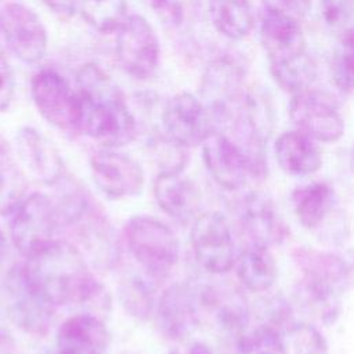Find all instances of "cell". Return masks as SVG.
<instances>
[{
	"instance_id": "cell-28",
	"label": "cell",
	"mask_w": 354,
	"mask_h": 354,
	"mask_svg": "<svg viewBox=\"0 0 354 354\" xmlns=\"http://www.w3.org/2000/svg\"><path fill=\"white\" fill-rule=\"evenodd\" d=\"M26 180L12 159L11 151L0 138V214L10 216L26 198Z\"/></svg>"
},
{
	"instance_id": "cell-13",
	"label": "cell",
	"mask_w": 354,
	"mask_h": 354,
	"mask_svg": "<svg viewBox=\"0 0 354 354\" xmlns=\"http://www.w3.org/2000/svg\"><path fill=\"white\" fill-rule=\"evenodd\" d=\"M201 321L209 318L218 330L235 336L246 332L250 311L243 293L228 283H209L195 286Z\"/></svg>"
},
{
	"instance_id": "cell-34",
	"label": "cell",
	"mask_w": 354,
	"mask_h": 354,
	"mask_svg": "<svg viewBox=\"0 0 354 354\" xmlns=\"http://www.w3.org/2000/svg\"><path fill=\"white\" fill-rule=\"evenodd\" d=\"M152 149L155 162L159 167L158 174H180L187 165V148L176 144L166 136L155 140Z\"/></svg>"
},
{
	"instance_id": "cell-35",
	"label": "cell",
	"mask_w": 354,
	"mask_h": 354,
	"mask_svg": "<svg viewBox=\"0 0 354 354\" xmlns=\"http://www.w3.org/2000/svg\"><path fill=\"white\" fill-rule=\"evenodd\" d=\"M293 354H329L328 343L321 330L310 324H293L288 330Z\"/></svg>"
},
{
	"instance_id": "cell-43",
	"label": "cell",
	"mask_w": 354,
	"mask_h": 354,
	"mask_svg": "<svg viewBox=\"0 0 354 354\" xmlns=\"http://www.w3.org/2000/svg\"><path fill=\"white\" fill-rule=\"evenodd\" d=\"M346 259L348 261V267H350V275H351V286H354V250L347 252Z\"/></svg>"
},
{
	"instance_id": "cell-5",
	"label": "cell",
	"mask_w": 354,
	"mask_h": 354,
	"mask_svg": "<svg viewBox=\"0 0 354 354\" xmlns=\"http://www.w3.org/2000/svg\"><path fill=\"white\" fill-rule=\"evenodd\" d=\"M127 246L133 257L152 278L166 277L178 260V241L160 220L133 216L124 225Z\"/></svg>"
},
{
	"instance_id": "cell-26",
	"label": "cell",
	"mask_w": 354,
	"mask_h": 354,
	"mask_svg": "<svg viewBox=\"0 0 354 354\" xmlns=\"http://www.w3.org/2000/svg\"><path fill=\"white\" fill-rule=\"evenodd\" d=\"M209 15L216 30L232 40L246 37L254 25L249 0H209Z\"/></svg>"
},
{
	"instance_id": "cell-41",
	"label": "cell",
	"mask_w": 354,
	"mask_h": 354,
	"mask_svg": "<svg viewBox=\"0 0 354 354\" xmlns=\"http://www.w3.org/2000/svg\"><path fill=\"white\" fill-rule=\"evenodd\" d=\"M169 354H213L212 348L199 340H184L177 344Z\"/></svg>"
},
{
	"instance_id": "cell-19",
	"label": "cell",
	"mask_w": 354,
	"mask_h": 354,
	"mask_svg": "<svg viewBox=\"0 0 354 354\" xmlns=\"http://www.w3.org/2000/svg\"><path fill=\"white\" fill-rule=\"evenodd\" d=\"M260 37L270 64L285 62L306 54L303 30L297 19L289 15L264 8L260 19Z\"/></svg>"
},
{
	"instance_id": "cell-18",
	"label": "cell",
	"mask_w": 354,
	"mask_h": 354,
	"mask_svg": "<svg viewBox=\"0 0 354 354\" xmlns=\"http://www.w3.org/2000/svg\"><path fill=\"white\" fill-rule=\"evenodd\" d=\"M17 156L25 169L43 184L54 185L65 176L61 153L40 131L22 126L15 134Z\"/></svg>"
},
{
	"instance_id": "cell-42",
	"label": "cell",
	"mask_w": 354,
	"mask_h": 354,
	"mask_svg": "<svg viewBox=\"0 0 354 354\" xmlns=\"http://www.w3.org/2000/svg\"><path fill=\"white\" fill-rule=\"evenodd\" d=\"M10 252V242L7 235L4 234V231L0 228V266L4 263V260L7 259Z\"/></svg>"
},
{
	"instance_id": "cell-2",
	"label": "cell",
	"mask_w": 354,
	"mask_h": 354,
	"mask_svg": "<svg viewBox=\"0 0 354 354\" xmlns=\"http://www.w3.org/2000/svg\"><path fill=\"white\" fill-rule=\"evenodd\" d=\"M25 268L43 296L54 306L100 303L109 306L102 286L88 268L86 257L73 245L54 241L26 259Z\"/></svg>"
},
{
	"instance_id": "cell-36",
	"label": "cell",
	"mask_w": 354,
	"mask_h": 354,
	"mask_svg": "<svg viewBox=\"0 0 354 354\" xmlns=\"http://www.w3.org/2000/svg\"><path fill=\"white\" fill-rule=\"evenodd\" d=\"M156 15L170 28H183L196 11L198 0H149Z\"/></svg>"
},
{
	"instance_id": "cell-38",
	"label": "cell",
	"mask_w": 354,
	"mask_h": 354,
	"mask_svg": "<svg viewBox=\"0 0 354 354\" xmlns=\"http://www.w3.org/2000/svg\"><path fill=\"white\" fill-rule=\"evenodd\" d=\"M15 83L10 64L0 53V112H7L14 101Z\"/></svg>"
},
{
	"instance_id": "cell-17",
	"label": "cell",
	"mask_w": 354,
	"mask_h": 354,
	"mask_svg": "<svg viewBox=\"0 0 354 354\" xmlns=\"http://www.w3.org/2000/svg\"><path fill=\"white\" fill-rule=\"evenodd\" d=\"M156 319L162 333L169 339L187 337L201 324L195 286L173 283L166 288L158 301Z\"/></svg>"
},
{
	"instance_id": "cell-12",
	"label": "cell",
	"mask_w": 354,
	"mask_h": 354,
	"mask_svg": "<svg viewBox=\"0 0 354 354\" xmlns=\"http://www.w3.org/2000/svg\"><path fill=\"white\" fill-rule=\"evenodd\" d=\"M91 177L97 188L111 199L137 196L144 188V170L131 156L104 148L90 158Z\"/></svg>"
},
{
	"instance_id": "cell-39",
	"label": "cell",
	"mask_w": 354,
	"mask_h": 354,
	"mask_svg": "<svg viewBox=\"0 0 354 354\" xmlns=\"http://www.w3.org/2000/svg\"><path fill=\"white\" fill-rule=\"evenodd\" d=\"M261 1L266 10L277 11L296 19L304 17L311 7V0H261Z\"/></svg>"
},
{
	"instance_id": "cell-1",
	"label": "cell",
	"mask_w": 354,
	"mask_h": 354,
	"mask_svg": "<svg viewBox=\"0 0 354 354\" xmlns=\"http://www.w3.org/2000/svg\"><path fill=\"white\" fill-rule=\"evenodd\" d=\"M80 133L104 148H118L137 136V122L120 87L98 65L84 64L76 75Z\"/></svg>"
},
{
	"instance_id": "cell-7",
	"label": "cell",
	"mask_w": 354,
	"mask_h": 354,
	"mask_svg": "<svg viewBox=\"0 0 354 354\" xmlns=\"http://www.w3.org/2000/svg\"><path fill=\"white\" fill-rule=\"evenodd\" d=\"M59 227L50 196L33 192L10 214V241L25 257H30L54 242Z\"/></svg>"
},
{
	"instance_id": "cell-27",
	"label": "cell",
	"mask_w": 354,
	"mask_h": 354,
	"mask_svg": "<svg viewBox=\"0 0 354 354\" xmlns=\"http://www.w3.org/2000/svg\"><path fill=\"white\" fill-rule=\"evenodd\" d=\"M118 297L123 310L136 319H147L155 307V285L140 274H129L120 279Z\"/></svg>"
},
{
	"instance_id": "cell-24",
	"label": "cell",
	"mask_w": 354,
	"mask_h": 354,
	"mask_svg": "<svg viewBox=\"0 0 354 354\" xmlns=\"http://www.w3.org/2000/svg\"><path fill=\"white\" fill-rule=\"evenodd\" d=\"M235 264L238 279L252 292H267L278 275L275 259L267 246L249 243Z\"/></svg>"
},
{
	"instance_id": "cell-9",
	"label": "cell",
	"mask_w": 354,
	"mask_h": 354,
	"mask_svg": "<svg viewBox=\"0 0 354 354\" xmlns=\"http://www.w3.org/2000/svg\"><path fill=\"white\" fill-rule=\"evenodd\" d=\"M191 246L199 266L210 274L221 275L235 264V242L224 214H199L191 228Z\"/></svg>"
},
{
	"instance_id": "cell-32",
	"label": "cell",
	"mask_w": 354,
	"mask_h": 354,
	"mask_svg": "<svg viewBox=\"0 0 354 354\" xmlns=\"http://www.w3.org/2000/svg\"><path fill=\"white\" fill-rule=\"evenodd\" d=\"M235 354H286V344L279 329L263 324L235 340Z\"/></svg>"
},
{
	"instance_id": "cell-29",
	"label": "cell",
	"mask_w": 354,
	"mask_h": 354,
	"mask_svg": "<svg viewBox=\"0 0 354 354\" xmlns=\"http://www.w3.org/2000/svg\"><path fill=\"white\" fill-rule=\"evenodd\" d=\"M57 195L51 198L59 225H73L79 223L90 209L87 195L82 185L66 176L57 184Z\"/></svg>"
},
{
	"instance_id": "cell-40",
	"label": "cell",
	"mask_w": 354,
	"mask_h": 354,
	"mask_svg": "<svg viewBox=\"0 0 354 354\" xmlns=\"http://www.w3.org/2000/svg\"><path fill=\"white\" fill-rule=\"evenodd\" d=\"M59 19L68 21L71 19L79 6H77V0H41Z\"/></svg>"
},
{
	"instance_id": "cell-16",
	"label": "cell",
	"mask_w": 354,
	"mask_h": 354,
	"mask_svg": "<svg viewBox=\"0 0 354 354\" xmlns=\"http://www.w3.org/2000/svg\"><path fill=\"white\" fill-rule=\"evenodd\" d=\"M238 218L250 243L277 246L289 236V227L274 202L261 192L246 194L238 205Z\"/></svg>"
},
{
	"instance_id": "cell-11",
	"label": "cell",
	"mask_w": 354,
	"mask_h": 354,
	"mask_svg": "<svg viewBox=\"0 0 354 354\" xmlns=\"http://www.w3.org/2000/svg\"><path fill=\"white\" fill-rule=\"evenodd\" d=\"M162 124L165 136L185 148L202 144L216 130L212 112L188 91L177 93L167 101Z\"/></svg>"
},
{
	"instance_id": "cell-15",
	"label": "cell",
	"mask_w": 354,
	"mask_h": 354,
	"mask_svg": "<svg viewBox=\"0 0 354 354\" xmlns=\"http://www.w3.org/2000/svg\"><path fill=\"white\" fill-rule=\"evenodd\" d=\"M202 158L213 180L224 189L236 191L249 177H254L243 149L223 131L214 130L202 142Z\"/></svg>"
},
{
	"instance_id": "cell-37",
	"label": "cell",
	"mask_w": 354,
	"mask_h": 354,
	"mask_svg": "<svg viewBox=\"0 0 354 354\" xmlns=\"http://www.w3.org/2000/svg\"><path fill=\"white\" fill-rule=\"evenodd\" d=\"M321 12L329 26H342L354 14V0H321Z\"/></svg>"
},
{
	"instance_id": "cell-20",
	"label": "cell",
	"mask_w": 354,
	"mask_h": 354,
	"mask_svg": "<svg viewBox=\"0 0 354 354\" xmlns=\"http://www.w3.org/2000/svg\"><path fill=\"white\" fill-rule=\"evenodd\" d=\"M109 333L104 321L93 314L65 319L57 330V354H105Z\"/></svg>"
},
{
	"instance_id": "cell-8",
	"label": "cell",
	"mask_w": 354,
	"mask_h": 354,
	"mask_svg": "<svg viewBox=\"0 0 354 354\" xmlns=\"http://www.w3.org/2000/svg\"><path fill=\"white\" fill-rule=\"evenodd\" d=\"M116 58L133 79H149L160 57V46L152 25L140 14L126 15L116 30Z\"/></svg>"
},
{
	"instance_id": "cell-31",
	"label": "cell",
	"mask_w": 354,
	"mask_h": 354,
	"mask_svg": "<svg viewBox=\"0 0 354 354\" xmlns=\"http://www.w3.org/2000/svg\"><path fill=\"white\" fill-rule=\"evenodd\" d=\"M270 65L278 86L292 94L308 90L315 79V65L307 53L295 59Z\"/></svg>"
},
{
	"instance_id": "cell-14",
	"label": "cell",
	"mask_w": 354,
	"mask_h": 354,
	"mask_svg": "<svg viewBox=\"0 0 354 354\" xmlns=\"http://www.w3.org/2000/svg\"><path fill=\"white\" fill-rule=\"evenodd\" d=\"M289 116L299 131L317 141L333 142L344 133L343 119L333 101L310 88L293 94Z\"/></svg>"
},
{
	"instance_id": "cell-22",
	"label": "cell",
	"mask_w": 354,
	"mask_h": 354,
	"mask_svg": "<svg viewBox=\"0 0 354 354\" xmlns=\"http://www.w3.org/2000/svg\"><path fill=\"white\" fill-rule=\"evenodd\" d=\"M279 167L290 176H308L322 165L321 152L313 138L301 131L282 133L275 141Z\"/></svg>"
},
{
	"instance_id": "cell-21",
	"label": "cell",
	"mask_w": 354,
	"mask_h": 354,
	"mask_svg": "<svg viewBox=\"0 0 354 354\" xmlns=\"http://www.w3.org/2000/svg\"><path fill=\"white\" fill-rule=\"evenodd\" d=\"M153 195L159 207L177 223L187 224L198 217L199 192L180 174H158L153 181Z\"/></svg>"
},
{
	"instance_id": "cell-6",
	"label": "cell",
	"mask_w": 354,
	"mask_h": 354,
	"mask_svg": "<svg viewBox=\"0 0 354 354\" xmlns=\"http://www.w3.org/2000/svg\"><path fill=\"white\" fill-rule=\"evenodd\" d=\"M30 95L50 124L66 133H80V98L64 75L53 68L37 71L30 79Z\"/></svg>"
},
{
	"instance_id": "cell-25",
	"label": "cell",
	"mask_w": 354,
	"mask_h": 354,
	"mask_svg": "<svg viewBox=\"0 0 354 354\" xmlns=\"http://www.w3.org/2000/svg\"><path fill=\"white\" fill-rule=\"evenodd\" d=\"M83 256L100 268H111L119 259L118 239L101 214L90 216L79 231Z\"/></svg>"
},
{
	"instance_id": "cell-10",
	"label": "cell",
	"mask_w": 354,
	"mask_h": 354,
	"mask_svg": "<svg viewBox=\"0 0 354 354\" xmlns=\"http://www.w3.org/2000/svg\"><path fill=\"white\" fill-rule=\"evenodd\" d=\"M0 35L8 48L24 62H39L48 44L44 24L39 15L18 0L0 6Z\"/></svg>"
},
{
	"instance_id": "cell-23",
	"label": "cell",
	"mask_w": 354,
	"mask_h": 354,
	"mask_svg": "<svg viewBox=\"0 0 354 354\" xmlns=\"http://www.w3.org/2000/svg\"><path fill=\"white\" fill-rule=\"evenodd\" d=\"M292 203L300 224L308 230H315L332 213L336 196L328 183L311 181L293 191Z\"/></svg>"
},
{
	"instance_id": "cell-33",
	"label": "cell",
	"mask_w": 354,
	"mask_h": 354,
	"mask_svg": "<svg viewBox=\"0 0 354 354\" xmlns=\"http://www.w3.org/2000/svg\"><path fill=\"white\" fill-rule=\"evenodd\" d=\"M332 76L339 88L354 90V26L340 36L332 59Z\"/></svg>"
},
{
	"instance_id": "cell-30",
	"label": "cell",
	"mask_w": 354,
	"mask_h": 354,
	"mask_svg": "<svg viewBox=\"0 0 354 354\" xmlns=\"http://www.w3.org/2000/svg\"><path fill=\"white\" fill-rule=\"evenodd\" d=\"M84 19L98 32H116L126 18L127 4L124 0H77Z\"/></svg>"
},
{
	"instance_id": "cell-3",
	"label": "cell",
	"mask_w": 354,
	"mask_h": 354,
	"mask_svg": "<svg viewBox=\"0 0 354 354\" xmlns=\"http://www.w3.org/2000/svg\"><path fill=\"white\" fill-rule=\"evenodd\" d=\"M301 272L297 286L299 300L317 317H332L340 311V295L351 286L346 256L297 246L290 253Z\"/></svg>"
},
{
	"instance_id": "cell-4",
	"label": "cell",
	"mask_w": 354,
	"mask_h": 354,
	"mask_svg": "<svg viewBox=\"0 0 354 354\" xmlns=\"http://www.w3.org/2000/svg\"><path fill=\"white\" fill-rule=\"evenodd\" d=\"M0 304L21 330L44 335L54 318V306L32 282L25 264L12 266L0 283Z\"/></svg>"
}]
</instances>
